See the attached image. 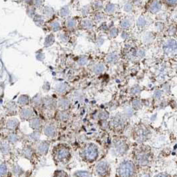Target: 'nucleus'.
<instances>
[{"label": "nucleus", "mask_w": 177, "mask_h": 177, "mask_svg": "<svg viewBox=\"0 0 177 177\" xmlns=\"http://www.w3.org/2000/svg\"><path fill=\"white\" fill-rule=\"evenodd\" d=\"M52 156L56 163L65 164L69 163L71 158V149L67 144H57L53 149Z\"/></svg>", "instance_id": "obj_1"}, {"label": "nucleus", "mask_w": 177, "mask_h": 177, "mask_svg": "<svg viewBox=\"0 0 177 177\" xmlns=\"http://www.w3.org/2000/svg\"><path fill=\"white\" fill-rule=\"evenodd\" d=\"M151 149L147 145H141L134 150L133 156L136 163L141 166L147 165L151 159Z\"/></svg>", "instance_id": "obj_2"}, {"label": "nucleus", "mask_w": 177, "mask_h": 177, "mask_svg": "<svg viewBox=\"0 0 177 177\" xmlns=\"http://www.w3.org/2000/svg\"><path fill=\"white\" fill-rule=\"evenodd\" d=\"M80 155L83 161L87 163H93L99 156V149L94 143H87L81 150Z\"/></svg>", "instance_id": "obj_3"}, {"label": "nucleus", "mask_w": 177, "mask_h": 177, "mask_svg": "<svg viewBox=\"0 0 177 177\" xmlns=\"http://www.w3.org/2000/svg\"><path fill=\"white\" fill-rule=\"evenodd\" d=\"M129 150L127 139L124 137H117L113 139L111 145V152L115 156H121Z\"/></svg>", "instance_id": "obj_4"}, {"label": "nucleus", "mask_w": 177, "mask_h": 177, "mask_svg": "<svg viewBox=\"0 0 177 177\" xmlns=\"http://www.w3.org/2000/svg\"><path fill=\"white\" fill-rule=\"evenodd\" d=\"M118 177H135L136 167L131 161H125L120 163L117 170Z\"/></svg>", "instance_id": "obj_5"}, {"label": "nucleus", "mask_w": 177, "mask_h": 177, "mask_svg": "<svg viewBox=\"0 0 177 177\" xmlns=\"http://www.w3.org/2000/svg\"><path fill=\"white\" fill-rule=\"evenodd\" d=\"M132 137L135 141L142 143L148 140L151 137V131L144 124H139L132 131Z\"/></svg>", "instance_id": "obj_6"}, {"label": "nucleus", "mask_w": 177, "mask_h": 177, "mask_svg": "<svg viewBox=\"0 0 177 177\" xmlns=\"http://www.w3.org/2000/svg\"><path fill=\"white\" fill-rule=\"evenodd\" d=\"M95 172L99 177H109L110 173V167L106 161H101L97 164Z\"/></svg>", "instance_id": "obj_7"}, {"label": "nucleus", "mask_w": 177, "mask_h": 177, "mask_svg": "<svg viewBox=\"0 0 177 177\" xmlns=\"http://www.w3.org/2000/svg\"><path fill=\"white\" fill-rule=\"evenodd\" d=\"M111 127L116 132H120L125 127V119L121 115H116L110 121Z\"/></svg>", "instance_id": "obj_8"}, {"label": "nucleus", "mask_w": 177, "mask_h": 177, "mask_svg": "<svg viewBox=\"0 0 177 177\" xmlns=\"http://www.w3.org/2000/svg\"><path fill=\"white\" fill-rule=\"evenodd\" d=\"M50 147V142L49 141H41L37 147V151L40 155H45L47 153Z\"/></svg>", "instance_id": "obj_9"}, {"label": "nucleus", "mask_w": 177, "mask_h": 177, "mask_svg": "<svg viewBox=\"0 0 177 177\" xmlns=\"http://www.w3.org/2000/svg\"><path fill=\"white\" fill-rule=\"evenodd\" d=\"M43 132L45 136L52 138V137L56 136V134H57V129H56L55 125L53 123H50L47 125L46 126L44 127Z\"/></svg>", "instance_id": "obj_10"}, {"label": "nucleus", "mask_w": 177, "mask_h": 177, "mask_svg": "<svg viewBox=\"0 0 177 177\" xmlns=\"http://www.w3.org/2000/svg\"><path fill=\"white\" fill-rule=\"evenodd\" d=\"M19 116L22 120H30L33 117V111L31 108L23 107L20 110Z\"/></svg>", "instance_id": "obj_11"}, {"label": "nucleus", "mask_w": 177, "mask_h": 177, "mask_svg": "<svg viewBox=\"0 0 177 177\" xmlns=\"http://www.w3.org/2000/svg\"><path fill=\"white\" fill-rule=\"evenodd\" d=\"M19 125V121L16 118H10L6 121V127L9 131H13L18 129Z\"/></svg>", "instance_id": "obj_12"}, {"label": "nucleus", "mask_w": 177, "mask_h": 177, "mask_svg": "<svg viewBox=\"0 0 177 177\" xmlns=\"http://www.w3.org/2000/svg\"><path fill=\"white\" fill-rule=\"evenodd\" d=\"M43 122L38 117H33L29 120V127L33 130L38 131L42 127Z\"/></svg>", "instance_id": "obj_13"}, {"label": "nucleus", "mask_w": 177, "mask_h": 177, "mask_svg": "<svg viewBox=\"0 0 177 177\" xmlns=\"http://www.w3.org/2000/svg\"><path fill=\"white\" fill-rule=\"evenodd\" d=\"M164 49L167 53H173L177 51V43L175 41L170 40L166 43Z\"/></svg>", "instance_id": "obj_14"}, {"label": "nucleus", "mask_w": 177, "mask_h": 177, "mask_svg": "<svg viewBox=\"0 0 177 177\" xmlns=\"http://www.w3.org/2000/svg\"><path fill=\"white\" fill-rule=\"evenodd\" d=\"M58 106L61 110H66L70 106V101L65 98H61L58 101Z\"/></svg>", "instance_id": "obj_15"}, {"label": "nucleus", "mask_w": 177, "mask_h": 177, "mask_svg": "<svg viewBox=\"0 0 177 177\" xmlns=\"http://www.w3.org/2000/svg\"><path fill=\"white\" fill-rule=\"evenodd\" d=\"M161 8V4L159 1L155 0V1H152L149 6V10L152 13H156L158 12Z\"/></svg>", "instance_id": "obj_16"}, {"label": "nucleus", "mask_w": 177, "mask_h": 177, "mask_svg": "<svg viewBox=\"0 0 177 177\" xmlns=\"http://www.w3.org/2000/svg\"><path fill=\"white\" fill-rule=\"evenodd\" d=\"M6 108H7V113H8L10 115L16 114L17 105L16 103H14L13 102H9L7 103Z\"/></svg>", "instance_id": "obj_17"}, {"label": "nucleus", "mask_w": 177, "mask_h": 177, "mask_svg": "<svg viewBox=\"0 0 177 177\" xmlns=\"http://www.w3.org/2000/svg\"><path fill=\"white\" fill-rule=\"evenodd\" d=\"M33 149H32L31 147L29 146H27L25 148L23 149L22 151V154H23V156L25 157L26 159H31V156H33Z\"/></svg>", "instance_id": "obj_18"}, {"label": "nucleus", "mask_w": 177, "mask_h": 177, "mask_svg": "<svg viewBox=\"0 0 177 177\" xmlns=\"http://www.w3.org/2000/svg\"><path fill=\"white\" fill-rule=\"evenodd\" d=\"M18 103L21 106H26L29 103V98L28 95H21L18 100Z\"/></svg>", "instance_id": "obj_19"}, {"label": "nucleus", "mask_w": 177, "mask_h": 177, "mask_svg": "<svg viewBox=\"0 0 177 177\" xmlns=\"http://www.w3.org/2000/svg\"><path fill=\"white\" fill-rule=\"evenodd\" d=\"M73 177H89L90 174L86 171H77L73 174Z\"/></svg>", "instance_id": "obj_20"}, {"label": "nucleus", "mask_w": 177, "mask_h": 177, "mask_svg": "<svg viewBox=\"0 0 177 177\" xmlns=\"http://www.w3.org/2000/svg\"><path fill=\"white\" fill-rule=\"evenodd\" d=\"M0 174H1V177H6L7 173H8V168H7V165L6 163H1V167H0Z\"/></svg>", "instance_id": "obj_21"}, {"label": "nucleus", "mask_w": 177, "mask_h": 177, "mask_svg": "<svg viewBox=\"0 0 177 177\" xmlns=\"http://www.w3.org/2000/svg\"><path fill=\"white\" fill-rule=\"evenodd\" d=\"M105 69V67L103 64H97V65H95L93 68V72L96 74H100Z\"/></svg>", "instance_id": "obj_22"}, {"label": "nucleus", "mask_w": 177, "mask_h": 177, "mask_svg": "<svg viewBox=\"0 0 177 177\" xmlns=\"http://www.w3.org/2000/svg\"><path fill=\"white\" fill-rule=\"evenodd\" d=\"M19 137L18 135L16 133H11L9 134L7 137V141H8L10 143H16L18 141Z\"/></svg>", "instance_id": "obj_23"}, {"label": "nucleus", "mask_w": 177, "mask_h": 177, "mask_svg": "<svg viewBox=\"0 0 177 177\" xmlns=\"http://www.w3.org/2000/svg\"><path fill=\"white\" fill-rule=\"evenodd\" d=\"M10 151V147L8 144L6 143V142H1V151L2 154H8Z\"/></svg>", "instance_id": "obj_24"}, {"label": "nucleus", "mask_w": 177, "mask_h": 177, "mask_svg": "<svg viewBox=\"0 0 177 177\" xmlns=\"http://www.w3.org/2000/svg\"><path fill=\"white\" fill-rule=\"evenodd\" d=\"M53 177H69V176L65 171L57 170L54 172Z\"/></svg>", "instance_id": "obj_25"}, {"label": "nucleus", "mask_w": 177, "mask_h": 177, "mask_svg": "<svg viewBox=\"0 0 177 177\" xmlns=\"http://www.w3.org/2000/svg\"><path fill=\"white\" fill-rule=\"evenodd\" d=\"M44 105L47 109H53L55 107V103L51 99H47L44 101Z\"/></svg>", "instance_id": "obj_26"}, {"label": "nucleus", "mask_w": 177, "mask_h": 177, "mask_svg": "<svg viewBox=\"0 0 177 177\" xmlns=\"http://www.w3.org/2000/svg\"><path fill=\"white\" fill-rule=\"evenodd\" d=\"M58 119H59L61 121H65V120H67L69 117L68 113L65 110H61V111L57 115Z\"/></svg>", "instance_id": "obj_27"}, {"label": "nucleus", "mask_w": 177, "mask_h": 177, "mask_svg": "<svg viewBox=\"0 0 177 177\" xmlns=\"http://www.w3.org/2000/svg\"><path fill=\"white\" fill-rule=\"evenodd\" d=\"M118 59V56L116 53H110L108 55L107 57V61L109 63H114L116 62Z\"/></svg>", "instance_id": "obj_28"}, {"label": "nucleus", "mask_w": 177, "mask_h": 177, "mask_svg": "<svg viewBox=\"0 0 177 177\" xmlns=\"http://www.w3.org/2000/svg\"><path fill=\"white\" fill-rule=\"evenodd\" d=\"M54 41H55V38H54V36L53 35H50L47 36V38L45 39V45L46 47L50 46L52 45Z\"/></svg>", "instance_id": "obj_29"}, {"label": "nucleus", "mask_w": 177, "mask_h": 177, "mask_svg": "<svg viewBox=\"0 0 177 177\" xmlns=\"http://www.w3.org/2000/svg\"><path fill=\"white\" fill-rule=\"evenodd\" d=\"M39 137H40V132L38 131L29 135V138H30L31 139V141H38Z\"/></svg>", "instance_id": "obj_30"}, {"label": "nucleus", "mask_w": 177, "mask_h": 177, "mask_svg": "<svg viewBox=\"0 0 177 177\" xmlns=\"http://www.w3.org/2000/svg\"><path fill=\"white\" fill-rule=\"evenodd\" d=\"M109 114L107 111H101L98 115V118L101 120H107L109 119Z\"/></svg>", "instance_id": "obj_31"}, {"label": "nucleus", "mask_w": 177, "mask_h": 177, "mask_svg": "<svg viewBox=\"0 0 177 177\" xmlns=\"http://www.w3.org/2000/svg\"><path fill=\"white\" fill-rule=\"evenodd\" d=\"M69 13V9L67 6L63 7L60 10L61 16H67Z\"/></svg>", "instance_id": "obj_32"}, {"label": "nucleus", "mask_w": 177, "mask_h": 177, "mask_svg": "<svg viewBox=\"0 0 177 177\" xmlns=\"http://www.w3.org/2000/svg\"><path fill=\"white\" fill-rule=\"evenodd\" d=\"M115 6L113 4H108L107 5V6L105 7V11H106L107 13H113L115 11Z\"/></svg>", "instance_id": "obj_33"}, {"label": "nucleus", "mask_w": 177, "mask_h": 177, "mask_svg": "<svg viewBox=\"0 0 177 177\" xmlns=\"http://www.w3.org/2000/svg\"><path fill=\"white\" fill-rule=\"evenodd\" d=\"M66 25H67V27L68 28H74V27L76 25V21L73 19H69L67 21Z\"/></svg>", "instance_id": "obj_34"}, {"label": "nucleus", "mask_w": 177, "mask_h": 177, "mask_svg": "<svg viewBox=\"0 0 177 177\" xmlns=\"http://www.w3.org/2000/svg\"><path fill=\"white\" fill-rule=\"evenodd\" d=\"M60 28L61 27H60L59 23L57 21L53 22V23L51 24V29H52L53 31H57L58 30H59Z\"/></svg>", "instance_id": "obj_35"}, {"label": "nucleus", "mask_w": 177, "mask_h": 177, "mask_svg": "<svg viewBox=\"0 0 177 177\" xmlns=\"http://www.w3.org/2000/svg\"><path fill=\"white\" fill-rule=\"evenodd\" d=\"M83 26L85 28L91 29L93 27V23L92 22L89 20H85L83 21Z\"/></svg>", "instance_id": "obj_36"}, {"label": "nucleus", "mask_w": 177, "mask_h": 177, "mask_svg": "<svg viewBox=\"0 0 177 177\" xmlns=\"http://www.w3.org/2000/svg\"><path fill=\"white\" fill-rule=\"evenodd\" d=\"M66 87H66V85L65 84H60L57 86V88H56V91H57V93H63L65 91Z\"/></svg>", "instance_id": "obj_37"}, {"label": "nucleus", "mask_w": 177, "mask_h": 177, "mask_svg": "<svg viewBox=\"0 0 177 177\" xmlns=\"http://www.w3.org/2000/svg\"><path fill=\"white\" fill-rule=\"evenodd\" d=\"M44 12H45V16H47V17H50L52 16V14L53 13V10L51 8H50V7H45Z\"/></svg>", "instance_id": "obj_38"}, {"label": "nucleus", "mask_w": 177, "mask_h": 177, "mask_svg": "<svg viewBox=\"0 0 177 177\" xmlns=\"http://www.w3.org/2000/svg\"><path fill=\"white\" fill-rule=\"evenodd\" d=\"M41 103H42V100L40 97H35L33 99V104L35 105V106H39V105H40L41 104Z\"/></svg>", "instance_id": "obj_39"}, {"label": "nucleus", "mask_w": 177, "mask_h": 177, "mask_svg": "<svg viewBox=\"0 0 177 177\" xmlns=\"http://www.w3.org/2000/svg\"><path fill=\"white\" fill-rule=\"evenodd\" d=\"M120 26H121L122 28H129L130 26V21L128 20V19H125V20L122 21L121 23H120Z\"/></svg>", "instance_id": "obj_40"}, {"label": "nucleus", "mask_w": 177, "mask_h": 177, "mask_svg": "<svg viewBox=\"0 0 177 177\" xmlns=\"http://www.w3.org/2000/svg\"><path fill=\"white\" fill-rule=\"evenodd\" d=\"M87 62V59L86 57H81L80 58L78 61V64L79 65H84Z\"/></svg>", "instance_id": "obj_41"}, {"label": "nucleus", "mask_w": 177, "mask_h": 177, "mask_svg": "<svg viewBox=\"0 0 177 177\" xmlns=\"http://www.w3.org/2000/svg\"><path fill=\"white\" fill-rule=\"evenodd\" d=\"M118 34V29L116 28H113L111 29V30L110 31V35L112 37V38H115L116 37Z\"/></svg>", "instance_id": "obj_42"}, {"label": "nucleus", "mask_w": 177, "mask_h": 177, "mask_svg": "<svg viewBox=\"0 0 177 177\" xmlns=\"http://www.w3.org/2000/svg\"><path fill=\"white\" fill-rule=\"evenodd\" d=\"M103 7V4L101 1H97L95 3V8L97 9H101Z\"/></svg>", "instance_id": "obj_43"}, {"label": "nucleus", "mask_w": 177, "mask_h": 177, "mask_svg": "<svg viewBox=\"0 0 177 177\" xmlns=\"http://www.w3.org/2000/svg\"><path fill=\"white\" fill-rule=\"evenodd\" d=\"M132 106L135 108V109H139L141 106V103H140V101L138 100H135L132 103Z\"/></svg>", "instance_id": "obj_44"}, {"label": "nucleus", "mask_w": 177, "mask_h": 177, "mask_svg": "<svg viewBox=\"0 0 177 177\" xmlns=\"http://www.w3.org/2000/svg\"><path fill=\"white\" fill-rule=\"evenodd\" d=\"M35 21H37V24H39V23H40L41 24V23H43V20L42 17H41V16H37L35 17Z\"/></svg>", "instance_id": "obj_45"}, {"label": "nucleus", "mask_w": 177, "mask_h": 177, "mask_svg": "<svg viewBox=\"0 0 177 177\" xmlns=\"http://www.w3.org/2000/svg\"><path fill=\"white\" fill-rule=\"evenodd\" d=\"M103 19H104V16H103V14H97V16H95V19L97 21H102Z\"/></svg>", "instance_id": "obj_46"}, {"label": "nucleus", "mask_w": 177, "mask_h": 177, "mask_svg": "<svg viewBox=\"0 0 177 177\" xmlns=\"http://www.w3.org/2000/svg\"><path fill=\"white\" fill-rule=\"evenodd\" d=\"M140 92V88L139 87H135L132 88L131 93L132 94H137Z\"/></svg>", "instance_id": "obj_47"}, {"label": "nucleus", "mask_w": 177, "mask_h": 177, "mask_svg": "<svg viewBox=\"0 0 177 177\" xmlns=\"http://www.w3.org/2000/svg\"><path fill=\"white\" fill-rule=\"evenodd\" d=\"M166 3L170 6H173L177 3V0H165Z\"/></svg>", "instance_id": "obj_48"}, {"label": "nucleus", "mask_w": 177, "mask_h": 177, "mask_svg": "<svg viewBox=\"0 0 177 177\" xmlns=\"http://www.w3.org/2000/svg\"><path fill=\"white\" fill-rule=\"evenodd\" d=\"M145 24V20L142 18H140L138 21V25L139 26H144Z\"/></svg>", "instance_id": "obj_49"}, {"label": "nucleus", "mask_w": 177, "mask_h": 177, "mask_svg": "<svg viewBox=\"0 0 177 177\" xmlns=\"http://www.w3.org/2000/svg\"><path fill=\"white\" fill-rule=\"evenodd\" d=\"M132 9V6L131 4H126L125 6V10L126 11H130Z\"/></svg>", "instance_id": "obj_50"}, {"label": "nucleus", "mask_w": 177, "mask_h": 177, "mask_svg": "<svg viewBox=\"0 0 177 177\" xmlns=\"http://www.w3.org/2000/svg\"><path fill=\"white\" fill-rule=\"evenodd\" d=\"M155 177H171V176L166 173H160L159 174H157Z\"/></svg>", "instance_id": "obj_51"}, {"label": "nucleus", "mask_w": 177, "mask_h": 177, "mask_svg": "<svg viewBox=\"0 0 177 177\" xmlns=\"http://www.w3.org/2000/svg\"><path fill=\"white\" fill-rule=\"evenodd\" d=\"M42 3H43V0H35V1H34V4H35V5L37 6H41V4Z\"/></svg>", "instance_id": "obj_52"}, {"label": "nucleus", "mask_w": 177, "mask_h": 177, "mask_svg": "<svg viewBox=\"0 0 177 177\" xmlns=\"http://www.w3.org/2000/svg\"><path fill=\"white\" fill-rule=\"evenodd\" d=\"M176 21H177V15L176 16Z\"/></svg>", "instance_id": "obj_53"}]
</instances>
